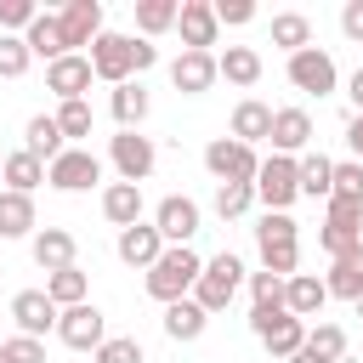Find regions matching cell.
I'll return each mask as SVG.
<instances>
[{"label":"cell","instance_id":"obj_1","mask_svg":"<svg viewBox=\"0 0 363 363\" xmlns=\"http://www.w3.org/2000/svg\"><path fill=\"white\" fill-rule=\"evenodd\" d=\"M199 272H204V255L193 250V244H170L153 267H147V295L159 301V306H170V301H187L193 295V284H199Z\"/></svg>","mask_w":363,"mask_h":363},{"label":"cell","instance_id":"obj_2","mask_svg":"<svg viewBox=\"0 0 363 363\" xmlns=\"http://www.w3.org/2000/svg\"><path fill=\"white\" fill-rule=\"evenodd\" d=\"M244 278H250V272H244V261H238L233 250H221V255H210V261H204V272H199V284H193V301L216 318V312H227V306H233V295L244 289Z\"/></svg>","mask_w":363,"mask_h":363},{"label":"cell","instance_id":"obj_3","mask_svg":"<svg viewBox=\"0 0 363 363\" xmlns=\"http://www.w3.org/2000/svg\"><path fill=\"white\" fill-rule=\"evenodd\" d=\"M250 329H255V340H261L272 357H284V363L306 346V323H301L289 306H250Z\"/></svg>","mask_w":363,"mask_h":363},{"label":"cell","instance_id":"obj_4","mask_svg":"<svg viewBox=\"0 0 363 363\" xmlns=\"http://www.w3.org/2000/svg\"><path fill=\"white\" fill-rule=\"evenodd\" d=\"M255 199H261L267 210L289 216V204L301 199V170H295L289 153H267V159H261V170H255Z\"/></svg>","mask_w":363,"mask_h":363},{"label":"cell","instance_id":"obj_5","mask_svg":"<svg viewBox=\"0 0 363 363\" xmlns=\"http://www.w3.org/2000/svg\"><path fill=\"white\" fill-rule=\"evenodd\" d=\"M318 244L329 250V261L346 255V250H357V244H363V204H357V199H329V204H323Z\"/></svg>","mask_w":363,"mask_h":363},{"label":"cell","instance_id":"obj_6","mask_svg":"<svg viewBox=\"0 0 363 363\" xmlns=\"http://www.w3.org/2000/svg\"><path fill=\"white\" fill-rule=\"evenodd\" d=\"M85 57H91V74H96L102 85H125V79L136 74V40H130V34H108V28H102Z\"/></svg>","mask_w":363,"mask_h":363},{"label":"cell","instance_id":"obj_7","mask_svg":"<svg viewBox=\"0 0 363 363\" xmlns=\"http://www.w3.org/2000/svg\"><path fill=\"white\" fill-rule=\"evenodd\" d=\"M108 159H113V170H119V182H147L153 176V164H159V147H153V136H142V130H119L113 142H108Z\"/></svg>","mask_w":363,"mask_h":363},{"label":"cell","instance_id":"obj_8","mask_svg":"<svg viewBox=\"0 0 363 363\" xmlns=\"http://www.w3.org/2000/svg\"><path fill=\"white\" fill-rule=\"evenodd\" d=\"M289 85H295V91H306V96H335V85H340L335 57H329L323 45L295 51V57H289Z\"/></svg>","mask_w":363,"mask_h":363},{"label":"cell","instance_id":"obj_9","mask_svg":"<svg viewBox=\"0 0 363 363\" xmlns=\"http://www.w3.org/2000/svg\"><path fill=\"white\" fill-rule=\"evenodd\" d=\"M204 170L216 176V187H221V182H255L261 159H255V147H244V142H233V136H216V142L204 147Z\"/></svg>","mask_w":363,"mask_h":363},{"label":"cell","instance_id":"obj_10","mask_svg":"<svg viewBox=\"0 0 363 363\" xmlns=\"http://www.w3.org/2000/svg\"><path fill=\"white\" fill-rule=\"evenodd\" d=\"M45 182H51L57 193H91V187L102 182V159H96L91 147H68L62 159L45 164Z\"/></svg>","mask_w":363,"mask_h":363},{"label":"cell","instance_id":"obj_11","mask_svg":"<svg viewBox=\"0 0 363 363\" xmlns=\"http://www.w3.org/2000/svg\"><path fill=\"white\" fill-rule=\"evenodd\" d=\"M57 318H62V306H57L45 289H17V295H11V323H17V335L45 340V335L57 329Z\"/></svg>","mask_w":363,"mask_h":363},{"label":"cell","instance_id":"obj_12","mask_svg":"<svg viewBox=\"0 0 363 363\" xmlns=\"http://www.w3.org/2000/svg\"><path fill=\"white\" fill-rule=\"evenodd\" d=\"M199 221H204V210H199L187 193H164V199H159V210H153V227H159V238H164V244H193Z\"/></svg>","mask_w":363,"mask_h":363},{"label":"cell","instance_id":"obj_13","mask_svg":"<svg viewBox=\"0 0 363 363\" xmlns=\"http://www.w3.org/2000/svg\"><path fill=\"white\" fill-rule=\"evenodd\" d=\"M57 340L74 346V352H96V346L108 340V318H102L91 301H79V306H68V312L57 318Z\"/></svg>","mask_w":363,"mask_h":363},{"label":"cell","instance_id":"obj_14","mask_svg":"<svg viewBox=\"0 0 363 363\" xmlns=\"http://www.w3.org/2000/svg\"><path fill=\"white\" fill-rule=\"evenodd\" d=\"M91 57L85 51H74V57H57L51 68H45V91L57 96V102H79L85 91H91Z\"/></svg>","mask_w":363,"mask_h":363},{"label":"cell","instance_id":"obj_15","mask_svg":"<svg viewBox=\"0 0 363 363\" xmlns=\"http://www.w3.org/2000/svg\"><path fill=\"white\" fill-rule=\"evenodd\" d=\"M176 28H182V51H210L216 34H221V23H216V0H182Z\"/></svg>","mask_w":363,"mask_h":363},{"label":"cell","instance_id":"obj_16","mask_svg":"<svg viewBox=\"0 0 363 363\" xmlns=\"http://www.w3.org/2000/svg\"><path fill=\"white\" fill-rule=\"evenodd\" d=\"M216 79H221V68H216V51H182V57L170 62V85H176L182 96H204Z\"/></svg>","mask_w":363,"mask_h":363},{"label":"cell","instance_id":"obj_17","mask_svg":"<svg viewBox=\"0 0 363 363\" xmlns=\"http://www.w3.org/2000/svg\"><path fill=\"white\" fill-rule=\"evenodd\" d=\"M272 153H289V159H301L306 147H312V113L306 108H272Z\"/></svg>","mask_w":363,"mask_h":363},{"label":"cell","instance_id":"obj_18","mask_svg":"<svg viewBox=\"0 0 363 363\" xmlns=\"http://www.w3.org/2000/svg\"><path fill=\"white\" fill-rule=\"evenodd\" d=\"M57 17H62V40H68V51L96 45V34H102V0H68Z\"/></svg>","mask_w":363,"mask_h":363},{"label":"cell","instance_id":"obj_19","mask_svg":"<svg viewBox=\"0 0 363 363\" xmlns=\"http://www.w3.org/2000/svg\"><path fill=\"white\" fill-rule=\"evenodd\" d=\"M113 250H119V261H125V267H142V272H147L170 244L159 238V227H153V221H136V227H125V233H119V244H113Z\"/></svg>","mask_w":363,"mask_h":363},{"label":"cell","instance_id":"obj_20","mask_svg":"<svg viewBox=\"0 0 363 363\" xmlns=\"http://www.w3.org/2000/svg\"><path fill=\"white\" fill-rule=\"evenodd\" d=\"M323 289H329V301H352V306L363 301V244L329 261V272H323Z\"/></svg>","mask_w":363,"mask_h":363},{"label":"cell","instance_id":"obj_21","mask_svg":"<svg viewBox=\"0 0 363 363\" xmlns=\"http://www.w3.org/2000/svg\"><path fill=\"white\" fill-rule=\"evenodd\" d=\"M23 40H28V51H34V57H45V68H51L57 57H74V51H68V40H62V17H57V11H40V17L28 23V34H23Z\"/></svg>","mask_w":363,"mask_h":363},{"label":"cell","instance_id":"obj_22","mask_svg":"<svg viewBox=\"0 0 363 363\" xmlns=\"http://www.w3.org/2000/svg\"><path fill=\"white\" fill-rule=\"evenodd\" d=\"M23 147L34 153V159H62L68 153V136H62V125H57V113H34L28 119V130H23Z\"/></svg>","mask_w":363,"mask_h":363},{"label":"cell","instance_id":"obj_23","mask_svg":"<svg viewBox=\"0 0 363 363\" xmlns=\"http://www.w3.org/2000/svg\"><path fill=\"white\" fill-rule=\"evenodd\" d=\"M295 170H301V199H323V204L335 199V159L329 153H312L306 147L295 159Z\"/></svg>","mask_w":363,"mask_h":363},{"label":"cell","instance_id":"obj_24","mask_svg":"<svg viewBox=\"0 0 363 363\" xmlns=\"http://www.w3.org/2000/svg\"><path fill=\"white\" fill-rule=\"evenodd\" d=\"M102 216L125 233V227H136L142 221V187L136 182H108L102 187Z\"/></svg>","mask_w":363,"mask_h":363},{"label":"cell","instance_id":"obj_25","mask_svg":"<svg viewBox=\"0 0 363 363\" xmlns=\"http://www.w3.org/2000/svg\"><path fill=\"white\" fill-rule=\"evenodd\" d=\"M323 301H329V289H323V278L318 272H295L289 284H284V306L306 323V318H318L323 312Z\"/></svg>","mask_w":363,"mask_h":363},{"label":"cell","instance_id":"obj_26","mask_svg":"<svg viewBox=\"0 0 363 363\" xmlns=\"http://www.w3.org/2000/svg\"><path fill=\"white\" fill-rule=\"evenodd\" d=\"M267 136H272V108L255 102V96H244V102L233 108V142L255 147V142H267Z\"/></svg>","mask_w":363,"mask_h":363},{"label":"cell","instance_id":"obj_27","mask_svg":"<svg viewBox=\"0 0 363 363\" xmlns=\"http://www.w3.org/2000/svg\"><path fill=\"white\" fill-rule=\"evenodd\" d=\"M28 250H34V261H40L45 272H62V267H74V233H68V227H40Z\"/></svg>","mask_w":363,"mask_h":363},{"label":"cell","instance_id":"obj_28","mask_svg":"<svg viewBox=\"0 0 363 363\" xmlns=\"http://www.w3.org/2000/svg\"><path fill=\"white\" fill-rule=\"evenodd\" d=\"M40 227V216H34V193H0V238H28Z\"/></svg>","mask_w":363,"mask_h":363},{"label":"cell","instance_id":"obj_29","mask_svg":"<svg viewBox=\"0 0 363 363\" xmlns=\"http://www.w3.org/2000/svg\"><path fill=\"white\" fill-rule=\"evenodd\" d=\"M108 108H113V119H119V130H142V119H147V91H142V79H125V85H113V96H108Z\"/></svg>","mask_w":363,"mask_h":363},{"label":"cell","instance_id":"obj_30","mask_svg":"<svg viewBox=\"0 0 363 363\" xmlns=\"http://www.w3.org/2000/svg\"><path fill=\"white\" fill-rule=\"evenodd\" d=\"M204 329H210V312H204V306H199L193 295H187V301H170V306H164V335H170V340H199Z\"/></svg>","mask_w":363,"mask_h":363},{"label":"cell","instance_id":"obj_31","mask_svg":"<svg viewBox=\"0 0 363 363\" xmlns=\"http://www.w3.org/2000/svg\"><path fill=\"white\" fill-rule=\"evenodd\" d=\"M216 68H221L227 85H255V79H261V51H255V45H227V51L216 57Z\"/></svg>","mask_w":363,"mask_h":363},{"label":"cell","instance_id":"obj_32","mask_svg":"<svg viewBox=\"0 0 363 363\" xmlns=\"http://www.w3.org/2000/svg\"><path fill=\"white\" fill-rule=\"evenodd\" d=\"M0 176H6L11 193H34V187L45 182V159H34L28 147H17V153H6V170H0Z\"/></svg>","mask_w":363,"mask_h":363},{"label":"cell","instance_id":"obj_33","mask_svg":"<svg viewBox=\"0 0 363 363\" xmlns=\"http://www.w3.org/2000/svg\"><path fill=\"white\" fill-rule=\"evenodd\" d=\"M45 295L68 312V306H79V301L91 295V278H85V272H79V261H74V267H62V272H45Z\"/></svg>","mask_w":363,"mask_h":363},{"label":"cell","instance_id":"obj_34","mask_svg":"<svg viewBox=\"0 0 363 363\" xmlns=\"http://www.w3.org/2000/svg\"><path fill=\"white\" fill-rule=\"evenodd\" d=\"M272 45H284L289 57L306 51V45H312V17H306V11H278V17H272Z\"/></svg>","mask_w":363,"mask_h":363},{"label":"cell","instance_id":"obj_35","mask_svg":"<svg viewBox=\"0 0 363 363\" xmlns=\"http://www.w3.org/2000/svg\"><path fill=\"white\" fill-rule=\"evenodd\" d=\"M255 244H261V272L295 278V267H301V238H255Z\"/></svg>","mask_w":363,"mask_h":363},{"label":"cell","instance_id":"obj_36","mask_svg":"<svg viewBox=\"0 0 363 363\" xmlns=\"http://www.w3.org/2000/svg\"><path fill=\"white\" fill-rule=\"evenodd\" d=\"M176 17H182V0H136V28L147 40L164 34V28H176Z\"/></svg>","mask_w":363,"mask_h":363},{"label":"cell","instance_id":"obj_37","mask_svg":"<svg viewBox=\"0 0 363 363\" xmlns=\"http://www.w3.org/2000/svg\"><path fill=\"white\" fill-rule=\"evenodd\" d=\"M250 204H255V182H221L216 187V216L221 221H238Z\"/></svg>","mask_w":363,"mask_h":363},{"label":"cell","instance_id":"obj_38","mask_svg":"<svg viewBox=\"0 0 363 363\" xmlns=\"http://www.w3.org/2000/svg\"><path fill=\"white\" fill-rule=\"evenodd\" d=\"M306 352L340 363V357H346V329H340V323H312V329H306Z\"/></svg>","mask_w":363,"mask_h":363},{"label":"cell","instance_id":"obj_39","mask_svg":"<svg viewBox=\"0 0 363 363\" xmlns=\"http://www.w3.org/2000/svg\"><path fill=\"white\" fill-rule=\"evenodd\" d=\"M28 62H34L28 40H23V34H0V79H23Z\"/></svg>","mask_w":363,"mask_h":363},{"label":"cell","instance_id":"obj_40","mask_svg":"<svg viewBox=\"0 0 363 363\" xmlns=\"http://www.w3.org/2000/svg\"><path fill=\"white\" fill-rule=\"evenodd\" d=\"M91 363H142V340H136V335H108V340L91 352Z\"/></svg>","mask_w":363,"mask_h":363},{"label":"cell","instance_id":"obj_41","mask_svg":"<svg viewBox=\"0 0 363 363\" xmlns=\"http://www.w3.org/2000/svg\"><path fill=\"white\" fill-rule=\"evenodd\" d=\"M244 284H250V301H255V306H284V284H289V278H278V272H250Z\"/></svg>","mask_w":363,"mask_h":363},{"label":"cell","instance_id":"obj_42","mask_svg":"<svg viewBox=\"0 0 363 363\" xmlns=\"http://www.w3.org/2000/svg\"><path fill=\"white\" fill-rule=\"evenodd\" d=\"M34 17H40L34 0H0V34H28Z\"/></svg>","mask_w":363,"mask_h":363},{"label":"cell","instance_id":"obj_43","mask_svg":"<svg viewBox=\"0 0 363 363\" xmlns=\"http://www.w3.org/2000/svg\"><path fill=\"white\" fill-rule=\"evenodd\" d=\"M57 125H62V136H91V102L79 96V102H57Z\"/></svg>","mask_w":363,"mask_h":363},{"label":"cell","instance_id":"obj_44","mask_svg":"<svg viewBox=\"0 0 363 363\" xmlns=\"http://www.w3.org/2000/svg\"><path fill=\"white\" fill-rule=\"evenodd\" d=\"M0 363H45V340L11 335V340H0Z\"/></svg>","mask_w":363,"mask_h":363},{"label":"cell","instance_id":"obj_45","mask_svg":"<svg viewBox=\"0 0 363 363\" xmlns=\"http://www.w3.org/2000/svg\"><path fill=\"white\" fill-rule=\"evenodd\" d=\"M335 199H357V204H363V164H357V159L335 164Z\"/></svg>","mask_w":363,"mask_h":363},{"label":"cell","instance_id":"obj_46","mask_svg":"<svg viewBox=\"0 0 363 363\" xmlns=\"http://www.w3.org/2000/svg\"><path fill=\"white\" fill-rule=\"evenodd\" d=\"M216 23H221V28H244V23H255V0H216Z\"/></svg>","mask_w":363,"mask_h":363},{"label":"cell","instance_id":"obj_47","mask_svg":"<svg viewBox=\"0 0 363 363\" xmlns=\"http://www.w3.org/2000/svg\"><path fill=\"white\" fill-rule=\"evenodd\" d=\"M340 34L363 45V0H346V6H340Z\"/></svg>","mask_w":363,"mask_h":363},{"label":"cell","instance_id":"obj_48","mask_svg":"<svg viewBox=\"0 0 363 363\" xmlns=\"http://www.w3.org/2000/svg\"><path fill=\"white\" fill-rule=\"evenodd\" d=\"M346 147H352V159L363 164V113H352V119H346Z\"/></svg>","mask_w":363,"mask_h":363},{"label":"cell","instance_id":"obj_49","mask_svg":"<svg viewBox=\"0 0 363 363\" xmlns=\"http://www.w3.org/2000/svg\"><path fill=\"white\" fill-rule=\"evenodd\" d=\"M159 62V45H147V40H136V74H147Z\"/></svg>","mask_w":363,"mask_h":363},{"label":"cell","instance_id":"obj_50","mask_svg":"<svg viewBox=\"0 0 363 363\" xmlns=\"http://www.w3.org/2000/svg\"><path fill=\"white\" fill-rule=\"evenodd\" d=\"M346 96H352V113H363V68L346 79Z\"/></svg>","mask_w":363,"mask_h":363},{"label":"cell","instance_id":"obj_51","mask_svg":"<svg viewBox=\"0 0 363 363\" xmlns=\"http://www.w3.org/2000/svg\"><path fill=\"white\" fill-rule=\"evenodd\" d=\"M289 363H329V357H318V352H306V346H301V352H295Z\"/></svg>","mask_w":363,"mask_h":363},{"label":"cell","instance_id":"obj_52","mask_svg":"<svg viewBox=\"0 0 363 363\" xmlns=\"http://www.w3.org/2000/svg\"><path fill=\"white\" fill-rule=\"evenodd\" d=\"M357 318H363V301H357Z\"/></svg>","mask_w":363,"mask_h":363}]
</instances>
